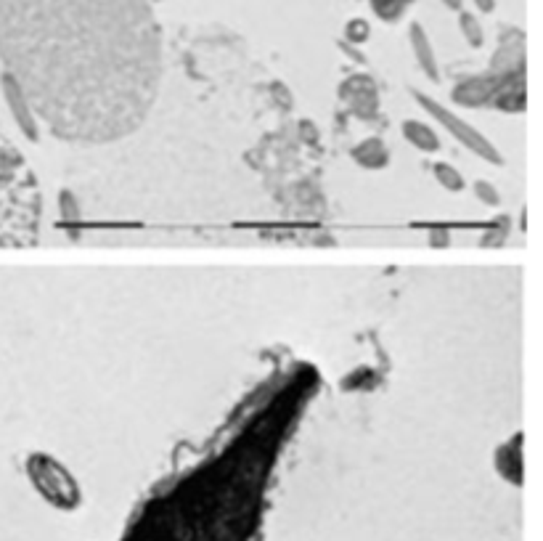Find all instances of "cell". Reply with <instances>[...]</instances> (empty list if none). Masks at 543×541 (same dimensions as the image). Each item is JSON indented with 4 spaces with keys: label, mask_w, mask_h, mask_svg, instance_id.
Instances as JSON below:
<instances>
[{
    "label": "cell",
    "mask_w": 543,
    "mask_h": 541,
    "mask_svg": "<svg viewBox=\"0 0 543 541\" xmlns=\"http://www.w3.org/2000/svg\"><path fill=\"white\" fill-rule=\"evenodd\" d=\"M451 99L459 107H491L506 115L525 112V35L517 27L498 32V48L485 72L453 85Z\"/></svg>",
    "instance_id": "cell-4"
},
{
    "label": "cell",
    "mask_w": 543,
    "mask_h": 541,
    "mask_svg": "<svg viewBox=\"0 0 543 541\" xmlns=\"http://www.w3.org/2000/svg\"><path fill=\"white\" fill-rule=\"evenodd\" d=\"M358 165L363 170H385L390 165V149L382 138H363L361 144L353 146V152H350Z\"/></svg>",
    "instance_id": "cell-11"
},
{
    "label": "cell",
    "mask_w": 543,
    "mask_h": 541,
    "mask_svg": "<svg viewBox=\"0 0 543 541\" xmlns=\"http://www.w3.org/2000/svg\"><path fill=\"white\" fill-rule=\"evenodd\" d=\"M472 189H475V197L480 199V202H485L488 207L501 205V194H498V189L491 181H475Z\"/></svg>",
    "instance_id": "cell-17"
},
{
    "label": "cell",
    "mask_w": 543,
    "mask_h": 541,
    "mask_svg": "<svg viewBox=\"0 0 543 541\" xmlns=\"http://www.w3.org/2000/svg\"><path fill=\"white\" fill-rule=\"evenodd\" d=\"M411 96L419 101V107H422L432 120L438 122L440 128H445L451 133L453 141H459L464 149H469V152L475 154V157H480V160L491 162V165H504V154L498 152L496 144L485 136L483 130H477L475 125H469L467 120H461L459 115H453L451 109L438 104V101L432 99V96H427L424 91H411Z\"/></svg>",
    "instance_id": "cell-6"
},
{
    "label": "cell",
    "mask_w": 543,
    "mask_h": 541,
    "mask_svg": "<svg viewBox=\"0 0 543 541\" xmlns=\"http://www.w3.org/2000/svg\"><path fill=\"white\" fill-rule=\"evenodd\" d=\"M340 46H342V51H345L347 56H353V61H358V64H366V56H363L361 51H358V48L350 46V43H345V40H342Z\"/></svg>",
    "instance_id": "cell-18"
},
{
    "label": "cell",
    "mask_w": 543,
    "mask_h": 541,
    "mask_svg": "<svg viewBox=\"0 0 543 541\" xmlns=\"http://www.w3.org/2000/svg\"><path fill=\"white\" fill-rule=\"evenodd\" d=\"M24 473L32 488L53 510L75 512L83 507V488L61 459L51 457L46 451H30L24 459Z\"/></svg>",
    "instance_id": "cell-5"
},
{
    "label": "cell",
    "mask_w": 543,
    "mask_h": 541,
    "mask_svg": "<svg viewBox=\"0 0 543 541\" xmlns=\"http://www.w3.org/2000/svg\"><path fill=\"white\" fill-rule=\"evenodd\" d=\"M43 226V189L19 146L0 130V247H32Z\"/></svg>",
    "instance_id": "cell-3"
},
{
    "label": "cell",
    "mask_w": 543,
    "mask_h": 541,
    "mask_svg": "<svg viewBox=\"0 0 543 541\" xmlns=\"http://www.w3.org/2000/svg\"><path fill=\"white\" fill-rule=\"evenodd\" d=\"M371 11L382 19V22L393 24L398 22L400 16L406 14L414 0H369Z\"/></svg>",
    "instance_id": "cell-14"
},
{
    "label": "cell",
    "mask_w": 543,
    "mask_h": 541,
    "mask_svg": "<svg viewBox=\"0 0 543 541\" xmlns=\"http://www.w3.org/2000/svg\"><path fill=\"white\" fill-rule=\"evenodd\" d=\"M340 101L361 120H374L379 115V91L369 75L347 77L340 85Z\"/></svg>",
    "instance_id": "cell-7"
},
{
    "label": "cell",
    "mask_w": 543,
    "mask_h": 541,
    "mask_svg": "<svg viewBox=\"0 0 543 541\" xmlns=\"http://www.w3.org/2000/svg\"><path fill=\"white\" fill-rule=\"evenodd\" d=\"M0 64L53 138L106 146L157 104L162 27L151 0H0Z\"/></svg>",
    "instance_id": "cell-1"
},
{
    "label": "cell",
    "mask_w": 543,
    "mask_h": 541,
    "mask_svg": "<svg viewBox=\"0 0 543 541\" xmlns=\"http://www.w3.org/2000/svg\"><path fill=\"white\" fill-rule=\"evenodd\" d=\"M432 176H435V181H438L445 191H451V194H459V191H464V186H467L464 176H461L453 165H448V162H435V165H432Z\"/></svg>",
    "instance_id": "cell-13"
},
{
    "label": "cell",
    "mask_w": 543,
    "mask_h": 541,
    "mask_svg": "<svg viewBox=\"0 0 543 541\" xmlns=\"http://www.w3.org/2000/svg\"><path fill=\"white\" fill-rule=\"evenodd\" d=\"M0 88H3V99H6V104H8V112L14 115V122L19 125L24 138L32 141V144H38L40 122H38V117H35V112H32L30 101H27V96L22 93V88H19L14 77L6 75V72L0 75Z\"/></svg>",
    "instance_id": "cell-8"
},
{
    "label": "cell",
    "mask_w": 543,
    "mask_h": 541,
    "mask_svg": "<svg viewBox=\"0 0 543 541\" xmlns=\"http://www.w3.org/2000/svg\"><path fill=\"white\" fill-rule=\"evenodd\" d=\"M475 6L483 11V14H493L496 11V0H475Z\"/></svg>",
    "instance_id": "cell-19"
},
{
    "label": "cell",
    "mask_w": 543,
    "mask_h": 541,
    "mask_svg": "<svg viewBox=\"0 0 543 541\" xmlns=\"http://www.w3.org/2000/svg\"><path fill=\"white\" fill-rule=\"evenodd\" d=\"M400 130H403V138H406L408 144L424 154L440 152V146H443L440 144L438 133H435L430 125H424V122H419V120H403Z\"/></svg>",
    "instance_id": "cell-12"
},
{
    "label": "cell",
    "mask_w": 543,
    "mask_h": 541,
    "mask_svg": "<svg viewBox=\"0 0 543 541\" xmlns=\"http://www.w3.org/2000/svg\"><path fill=\"white\" fill-rule=\"evenodd\" d=\"M522 433H514L509 441H504L493 454V465L496 473L504 478L506 483L520 488L522 486Z\"/></svg>",
    "instance_id": "cell-9"
},
{
    "label": "cell",
    "mask_w": 543,
    "mask_h": 541,
    "mask_svg": "<svg viewBox=\"0 0 543 541\" xmlns=\"http://www.w3.org/2000/svg\"><path fill=\"white\" fill-rule=\"evenodd\" d=\"M459 30L464 35V40L469 43V48H483L485 43V32L477 22L475 14H469V11H461L459 14Z\"/></svg>",
    "instance_id": "cell-15"
},
{
    "label": "cell",
    "mask_w": 543,
    "mask_h": 541,
    "mask_svg": "<svg viewBox=\"0 0 543 541\" xmlns=\"http://www.w3.org/2000/svg\"><path fill=\"white\" fill-rule=\"evenodd\" d=\"M287 433L260 417L228 449L159 486L122 541H260L265 486Z\"/></svg>",
    "instance_id": "cell-2"
},
{
    "label": "cell",
    "mask_w": 543,
    "mask_h": 541,
    "mask_svg": "<svg viewBox=\"0 0 543 541\" xmlns=\"http://www.w3.org/2000/svg\"><path fill=\"white\" fill-rule=\"evenodd\" d=\"M445 8H451V11H461V6H464V0H443Z\"/></svg>",
    "instance_id": "cell-20"
},
{
    "label": "cell",
    "mask_w": 543,
    "mask_h": 541,
    "mask_svg": "<svg viewBox=\"0 0 543 541\" xmlns=\"http://www.w3.org/2000/svg\"><path fill=\"white\" fill-rule=\"evenodd\" d=\"M408 43H411V51H414V59L419 64L424 75L438 83L440 80V67H438V56H435V48L430 43V35L424 32V27L419 22H411L408 27Z\"/></svg>",
    "instance_id": "cell-10"
},
{
    "label": "cell",
    "mask_w": 543,
    "mask_h": 541,
    "mask_svg": "<svg viewBox=\"0 0 543 541\" xmlns=\"http://www.w3.org/2000/svg\"><path fill=\"white\" fill-rule=\"evenodd\" d=\"M371 35V27L366 19H353V22H347L345 27V43H353V46H358V43H366Z\"/></svg>",
    "instance_id": "cell-16"
}]
</instances>
